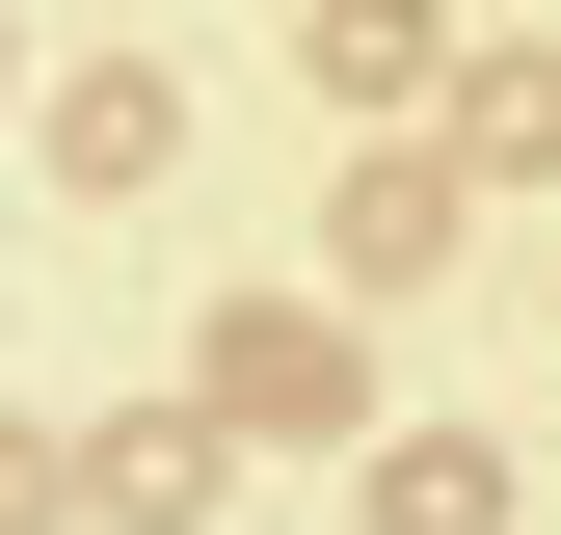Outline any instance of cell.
<instances>
[{
  "mask_svg": "<svg viewBox=\"0 0 561 535\" xmlns=\"http://www.w3.org/2000/svg\"><path fill=\"white\" fill-rule=\"evenodd\" d=\"M215 401H241V429H347L375 375H347V321H295V295H241V321H215Z\"/></svg>",
  "mask_w": 561,
  "mask_h": 535,
  "instance_id": "cell-1",
  "label": "cell"
},
{
  "mask_svg": "<svg viewBox=\"0 0 561 535\" xmlns=\"http://www.w3.org/2000/svg\"><path fill=\"white\" fill-rule=\"evenodd\" d=\"M54 161H81V187H161V81L81 54V81H54Z\"/></svg>",
  "mask_w": 561,
  "mask_h": 535,
  "instance_id": "cell-2",
  "label": "cell"
},
{
  "mask_svg": "<svg viewBox=\"0 0 561 535\" xmlns=\"http://www.w3.org/2000/svg\"><path fill=\"white\" fill-rule=\"evenodd\" d=\"M375 535H508V455H455V429H428V455L375 482Z\"/></svg>",
  "mask_w": 561,
  "mask_h": 535,
  "instance_id": "cell-3",
  "label": "cell"
}]
</instances>
